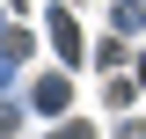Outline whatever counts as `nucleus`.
Returning a JSON list of instances; mask_svg holds the SVG:
<instances>
[{
    "label": "nucleus",
    "mask_w": 146,
    "mask_h": 139,
    "mask_svg": "<svg viewBox=\"0 0 146 139\" xmlns=\"http://www.w3.org/2000/svg\"><path fill=\"white\" fill-rule=\"evenodd\" d=\"M139 81H146V59H139Z\"/></svg>",
    "instance_id": "nucleus-5"
},
{
    "label": "nucleus",
    "mask_w": 146,
    "mask_h": 139,
    "mask_svg": "<svg viewBox=\"0 0 146 139\" xmlns=\"http://www.w3.org/2000/svg\"><path fill=\"white\" fill-rule=\"evenodd\" d=\"M36 110H44V117H58V110H66V73H44V81H36V95H29Z\"/></svg>",
    "instance_id": "nucleus-1"
},
{
    "label": "nucleus",
    "mask_w": 146,
    "mask_h": 139,
    "mask_svg": "<svg viewBox=\"0 0 146 139\" xmlns=\"http://www.w3.org/2000/svg\"><path fill=\"white\" fill-rule=\"evenodd\" d=\"M58 139H95V132H88V124H66V132H58Z\"/></svg>",
    "instance_id": "nucleus-4"
},
{
    "label": "nucleus",
    "mask_w": 146,
    "mask_h": 139,
    "mask_svg": "<svg viewBox=\"0 0 146 139\" xmlns=\"http://www.w3.org/2000/svg\"><path fill=\"white\" fill-rule=\"evenodd\" d=\"M51 44H58V59H80V29H73L66 7H51Z\"/></svg>",
    "instance_id": "nucleus-2"
},
{
    "label": "nucleus",
    "mask_w": 146,
    "mask_h": 139,
    "mask_svg": "<svg viewBox=\"0 0 146 139\" xmlns=\"http://www.w3.org/2000/svg\"><path fill=\"white\" fill-rule=\"evenodd\" d=\"M0 139H15V110H0Z\"/></svg>",
    "instance_id": "nucleus-3"
}]
</instances>
